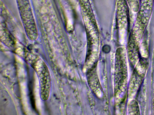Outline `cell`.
<instances>
[{
    "mask_svg": "<svg viewBox=\"0 0 154 115\" xmlns=\"http://www.w3.org/2000/svg\"><path fill=\"white\" fill-rule=\"evenodd\" d=\"M39 70H37L40 78L41 96L44 100L47 99L49 94L51 79L48 67L44 62H41Z\"/></svg>",
    "mask_w": 154,
    "mask_h": 115,
    "instance_id": "cell-1",
    "label": "cell"
}]
</instances>
